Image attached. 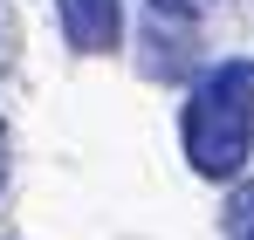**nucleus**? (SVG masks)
Masks as SVG:
<instances>
[{
    "instance_id": "obj_3",
    "label": "nucleus",
    "mask_w": 254,
    "mask_h": 240,
    "mask_svg": "<svg viewBox=\"0 0 254 240\" xmlns=\"http://www.w3.org/2000/svg\"><path fill=\"white\" fill-rule=\"evenodd\" d=\"M227 240H254V185L227 192Z\"/></svg>"
},
{
    "instance_id": "obj_2",
    "label": "nucleus",
    "mask_w": 254,
    "mask_h": 240,
    "mask_svg": "<svg viewBox=\"0 0 254 240\" xmlns=\"http://www.w3.org/2000/svg\"><path fill=\"white\" fill-rule=\"evenodd\" d=\"M55 21L76 55H110L124 41V0H55Z\"/></svg>"
},
{
    "instance_id": "obj_1",
    "label": "nucleus",
    "mask_w": 254,
    "mask_h": 240,
    "mask_svg": "<svg viewBox=\"0 0 254 240\" xmlns=\"http://www.w3.org/2000/svg\"><path fill=\"white\" fill-rule=\"evenodd\" d=\"M179 137H186V158L199 179H234L254 151V62H220L192 82L186 96V117H179Z\"/></svg>"
},
{
    "instance_id": "obj_5",
    "label": "nucleus",
    "mask_w": 254,
    "mask_h": 240,
    "mask_svg": "<svg viewBox=\"0 0 254 240\" xmlns=\"http://www.w3.org/2000/svg\"><path fill=\"white\" fill-rule=\"evenodd\" d=\"M0 185H7V123H0Z\"/></svg>"
},
{
    "instance_id": "obj_4",
    "label": "nucleus",
    "mask_w": 254,
    "mask_h": 240,
    "mask_svg": "<svg viewBox=\"0 0 254 240\" xmlns=\"http://www.w3.org/2000/svg\"><path fill=\"white\" fill-rule=\"evenodd\" d=\"M144 7H151V21H199L213 0H144Z\"/></svg>"
}]
</instances>
